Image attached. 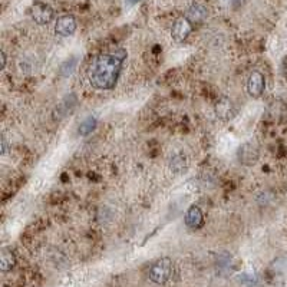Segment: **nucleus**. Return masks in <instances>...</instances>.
Masks as SVG:
<instances>
[{"label":"nucleus","instance_id":"18","mask_svg":"<svg viewBox=\"0 0 287 287\" xmlns=\"http://www.w3.org/2000/svg\"><path fill=\"white\" fill-rule=\"evenodd\" d=\"M129 4H135V3H138L140 0H127Z\"/></svg>","mask_w":287,"mask_h":287},{"label":"nucleus","instance_id":"12","mask_svg":"<svg viewBox=\"0 0 287 287\" xmlns=\"http://www.w3.org/2000/svg\"><path fill=\"white\" fill-rule=\"evenodd\" d=\"M16 264V257L12 251L9 250H3L0 254V269L1 271H9L12 270Z\"/></svg>","mask_w":287,"mask_h":287},{"label":"nucleus","instance_id":"14","mask_svg":"<svg viewBox=\"0 0 287 287\" xmlns=\"http://www.w3.org/2000/svg\"><path fill=\"white\" fill-rule=\"evenodd\" d=\"M76 58H71L69 61H66L62 66H61V73L64 75V76H68V75H71L72 73V71L75 69V66H76Z\"/></svg>","mask_w":287,"mask_h":287},{"label":"nucleus","instance_id":"9","mask_svg":"<svg viewBox=\"0 0 287 287\" xmlns=\"http://www.w3.org/2000/svg\"><path fill=\"white\" fill-rule=\"evenodd\" d=\"M204 221V215H203V211L201 208L197 207V206H192L187 210L185 213V224L188 228H200L203 225Z\"/></svg>","mask_w":287,"mask_h":287},{"label":"nucleus","instance_id":"16","mask_svg":"<svg viewBox=\"0 0 287 287\" xmlns=\"http://www.w3.org/2000/svg\"><path fill=\"white\" fill-rule=\"evenodd\" d=\"M0 59H1V66H0V69L3 71V69H4V66H6V55H4L3 52L0 53Z\"/></svg>","mask_w":287,"mask_h":287},{"label":"nucleus","instance_id":"17","mask_svg":"<svg viewBox=\"0 0 287 287\" xmlns=\"http://www.w3.org/2000/svg\"><path fill=\"white\" fill-rule=\"evenodd\" d=\"M6 149H7V143L4 138H1V154H6Z\"/></svg>","mask_w":287,"mask_h":287},{"label":"nucleus","instance_id":"8","mask_svg":"<svg viewBox=\"0 0 287 287\" xmlns=\"http://www.w3.org/2000/svg\"><path fill=\"white\" fill-rule=\"evenodd\" d=\"M208 17L207 7L203 3H192L187 10V19L191 23H201Z\"/></svg>","mask_w":287,"mask_h":287},{"label":"nucleus","instance_id":"4","mask_svg":"<svg viewBox=\"0 0 287 287\" xmlns=\"http://www.w3.org/2000/svg\"><path fill=\"white\" fill-rule=\"evenodd\" d=\"M192 31V23L187 17H179L177 19L176 23L173 25L171 36L176 42H184Z\"/></svg>","mask_w":287,"mask_h":287},{"label":"nucleus","instance_id":"10","mask_svg":"<svg viewBox=\"0 0 287 287\" xmlns=\"http://www.w3.org/2000/svg\"><path fill=\"white\" fill-rule=\"evenodd\" d=\"M215 112H217V116H218L220 119L228 121V119L233 118V115H234L236 109H234V107H233V104H231V101H230L228 98H223V99L217 104Z\"/></svg>","mask_w":287,"mask_h":287},{"label":"nucleus","instance_id":"1","mask_svg":"<svg viewBox=\"0 0 287 287\" xmlns=\"http://www.w3.org/2000/svg\"><path fill=\"white\" fill-rule=\"evenodd\" d=\"M125 59L127 52L124 49H118L112 53L99 55L89 71V80L92 86L101 91L113 89L118 83Z\"/></svg>","mask_w":287,"mask_h":287},{"label":"nucleus","instance_id":"5","mask_svg":"<svg viewBox=\"0 0 287 287\" xmlns=\"http://www.w3.org/2000/svg\"><path fill=\"white\" fill-rule=\"evenodd\" d=\"M32 19L37 25H48L53 19V10L46 3H35L32 7Z\"/></svg>","mask_w":287,"mask_h":287},{"label":"nucleus","instance_id":"3","mask_svg":"<svg viewBox=\"0 0 287 287\" xmlns=\"http://www.w3.org/2000/svg\"><path fill=\"white\" fill-rule=\"evenodd\" d=\"M264 88H266V79L263 73L257 71L251 72L247 79V94L251 98H260L264 92Z\"/></svg>","mask_w":287,"mask_h":287},{"label":"nucleus","instance_id":"7","mask_svg":"<svg viewBox=\"0 0 287 287\" xmlns=\"http://www.w3.org/2000/svg\"><path fill=\"white\" fill-rule=\"evenodd\" d=\"M239 160L244 165H253L258 160V149L253 143H246L240 146Z\"/></svg>","mask_w":287,"mask_h":287},{"label":"nucleus","instance_id":"6","mask_svg":"<svg viewBox=\"0 0 287 287\" xmlns=\"http://www.w3.org/2000/svg\"><path fill=\"white\" fill-rule=\"evenodd\" d=\"M55 31H56V35L64 36V37H68V36L73 35L75 31H76V20H75V17L71 16V15L61 16L58 19V22H56Z\"/></svg>","mask_w":287,"mask_h":287},{"label":"nucleus","instance_id":"15","mask_svg":"<svg viewBox=\"0 0 287 287\" xmlns=\"http://www.w3.org/2000/svg\"><path fill=\"white\" fill-rule=\"evenodd\" d=\"M240 282L243 283H249V285H254L255 283V276H251V274H243L241 277H239Z\"/></svg>","mask_w":287,"mask_h":287},{"label":"nucleus","instance_id":"2","mask_svg":"<svg viewBox=\"0 0 287 287\" xmlns=\"http://www.w3.org/2000/svg\"><path fill=\"white\" fill-rule=\"evenodd\" d=\"M171 274H173V261L167 257L157 260L149 267V279L157 285L167 283L170 280Z\"/></svg>","mask_w":287,"mask_h":287},{"label":"nucleus","instance_id":"11","mask_svg":"<svg viewBox=\"0 0 287 287\" xmlns=\"http://www.w3.org/2000/svg\"><path fill=\"white\" fill-rule=\"evenodd\" d=\"M187 165H188L187 157L182 152H178V154L171 155V158H170V168L174 173H184L187 170Z\"/></svg>","mask_w":287,"mask_h":287},{"label":"nucleus","instance_id":"13","mask_svg":"<svg viewBox=\"0 0 287 287\" xmlns=\"http://www.w3.org/2000/svg\"><path fill=\"white\" fill-rule=\"evenodd\" d=\"M96 118L95 116H88V118H85L82 122H80L79 128H78V132H79V135H89V134H92V131L96 128Z\"/></svg>","mask_w":287,"mask_h":287}]
</instances>
